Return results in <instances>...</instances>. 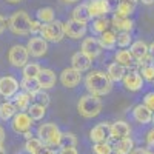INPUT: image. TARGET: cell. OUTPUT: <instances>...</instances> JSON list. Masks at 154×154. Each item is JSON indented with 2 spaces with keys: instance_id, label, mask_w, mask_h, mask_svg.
Here are the masks:
<instances>
[{
  "instance_id": "1",
  "label": "cell",
  "mask_w": 154,
  "mask_h": 154,
  "mask_svg": "<svg viewBox=\"0 0 154 154\" xmlns=\"http://www.w3.org/2000/svg\"><path fill=\"white\" fill-rule=\"evenodd\" d=\"M85 86L88 89V94L102 97V96H106L111 93L112 80L103 71H91L85 79Z\"/></svg>"
},
{
  "instance_id": "2",
  "label": "cell",
  "mask_w": 154,
  "mask_h": 154,
  "mask_svg": "<svg viewBox=\"0 0 154 154\" xmlns=\"http://www.w3.org/2000/svg\"><path fill=\"white\" fill-rule=\"evenodd\" d=\"M102 106H103V103H102L100 97L93 96V94H85L77 102V111L85 119H93L96 116H99L102 111Z\"/></svg>"
},
{
  "instance_id": "3",
  "label": "cell",
  "mask_w": 154,
  "mask_h": 154,
  "mask_svg": "<svg viewBox=\"0 0 154 154\" xmlns=\"http://www.w3.org/2000/svg\"><path fill=\"white\" fill-rule=\"evenodd\" d=\"M62 131L56 123H42L37 128V137L42 140V143L48 148H56L59 146Z\"/></svg>"
},
{
  "instance_id": "4",
  "label": "cell",
  "mask_w": 154,
  "mask_h": 154,
  "mask_svg": "<svg viewBox=\"0 0 154 154\" xmlns=\"http://www.w3.org/2000/svg\"><path fill=\"white\" fill-rule=\"evenodd\" d=\"M8 28L17 35H26L29 34L31 19L25 11H17L8 19Z\"/></svg>"
},
{
  "instance_id": "5",
  "label": "cell",
  "mask_w": 154,
  "mask_h": 154,
  "mask_svg": "<svg viewBox=\"0 0 154 154\" xmlns=\"http://www.w3.org/2000/svg\"><path fill=\"white\" fill-rule=\"evenodd\" d=\"M65 32H63V22L60 20H54L51 23H45L42 25V31H40V37L46 42H53V43H59Z\"/></svg>"
},
{
  "instance_id": "6",
  "label": "cell",
  "mask_w": 154,
  "mask_h": 154,
  "mask_svg": "<svg viewBox=\"0 0 154 154\" xmlns=\"http://www.w3.org/2000/svg\"><path fill=\"white\" fill-rule=\"evenodd\" d=\"M28 59H29V53H28L26 46H23V45H14L8 53L9 63L16 68H23L28 63Z\"/></svg>"
},
{
  "instance_id": "7",
  "label": "cell",
  "mask_w": 154,
  "mask_h": 154,
  "mask_svg": "<svg viewBox=\"0 0 154 154\" xmlns=\"http://www.w3.org/2000/svg\"><path fill=\"white\" fill-rule=\"evenodd\" d=\"M89 139L94 143H108L111 139V125L108 122H100L89 131Z\"/></svg>"
},
{
  "instance_id": "8",
  "label": "cell",
  "mask_w": 154,
  "mask_h": 154,
  "mask_svg": "<svg viewBox=\"0 0 154 154\" xmlns=\"http://www.w3.org/2000/svg\"><path fill=\"white\" fill-rule=\"evenodd\" d=\"M20 83L14 79L12 75L0 77V96L5 99H11L19 93Z\"/></svg>"
},
{
  "instance_id": "9",
  "label": "cell",
  "mask_w": 154,
  "mask_h": 154,
  "mask_svg": "<svg viewBox=\"0 0 154 154\" xmlns=\"http://www.w3.org/2000/svg\"><path fill=\"white\" fill-rule=\"evenodd\" d=\"M32 119L28 116V112H17L14 116V119H12V130H14L16 133L19 134H25V133H28L31 131V128H32Z\"/></svg>"
},
{
  "instance_id": "10",
  "label": "cell",
  "mask_w": 154,
  "mask_h": 154,
  "mask_svg": "<svg viewBox=\"0 0 154 154\" xmlns=\"http://www.w3.org/2000/svg\"><path fill=\"white\" fill-rule=\"evenodd\" d=\"M63 32H65V35H68L69 38H74V40H77V38H80L86 34V25L85 23H79L75 20H66L65 23H63Z\"/></svg>"
},
{
  "instance_id": "11",
  "label": "cell",
  "mask_w": 154,
  "mask_h": 154,
  "mask_svg": "<svg viewBox=\"0 0 154 154\" xmlns=\"http://www.w3.org/2000/svg\"><path fill=\"white\" fill-rule=\"evenodd\" d=\"M26 49H28L29 56L42 57V56L46 54V51H48V42L43 40L42 37H31L28 40V43H26Z\"/></svg>"
},
{
  "instance_id": "12",
  "label": "cell",
  "mask_w": 154,
  "mask_h": 154,
  "mask_svg": "<svg viewBox=\"0 0 154 154\" xmlns=\"http://www.w3.org/2000/svg\"><path fill=\"white\" fill-rule=\"evenodd\" d=\"M82 80V72L75 71L74 68H65L60 72V82L65 88H74L80 83Z\"/></svg>"
},
{
  "instance_id": "13",
  "label": "cell",
  "mask_w": 154,
  "mask_h": 154,
  "mask_svg": "<svg viewBox=\"0 0 154 154\" xmlns=\"http://www.w3.org/2000/svg\"><path fill=\"white\" fill-rule=\"evenodd\" d=\"M80 51L83 54H86L88 57L91 59H96L100 56L102 53V46L99 43V38H94V37H86L83 38L82 42V46H80Z\"/></svg>"
},
{
  "instance_id": "14",
  "label": "cell",
  "mask_w": 154,
  "mask_h": 154,
  "mask_svg": "<svg viewBox=\"0 0 154 154\" xmlns=\"http://www.w3.org/2000/svg\"><path fill=\"white\" fill-rule=\"evenodd\" d=\"M122 82H123V85H125V88L128 89V91H139V89L143 88V77L137 71L126 72Z\"/></svg>"
},
{
  "instance_id": "15",
  "label": "cell",
  "mask_w": 154,
  "mask_h": 154,
  "mask_svg": "<svg viewBox=\"0 0 154 154\" xmlns=\"http://www.w3.org/2000/svg\"><path fill=\"white\" fill-rule=\"evenodd\" d=\"M93 65V59L88 57L86 54H83L82 51L79 53H74L72 57H71V68H74L75 71L79 72H83V71H88Z\"/></svg>"
},
{
  "instance_id": "16",
  "label": "cell",
  "mask_w": 154,
  "mask_h": 154,
  "mask_svg": "<svg viewBox=\"0 0 154 154\" xmlns=\"http://www.w3.org/2000/svg\"><path fill=\"white\" fill-rule=\"evenodd\" d=\"M114 59H116V62H117L119 65H122L125 69L128 68V69H131V71H136V66H139V63L134 60L133 54H131L128 49H119L117 53H116Z\"/></svg>"
},
{
  "instance_id": "17",
  "label": "cell",
  "mask_w": 154,
  "mask_h": 154,
  "mask_svg": "<svg viewBox=\"0 0 154 154\" xmlns=\"http://www.w3.org/2000/svg\"><path fill=\"white\" fill-rule=\"evenodd\" d=\"M130 53L133 54L134 60L140 65V63L149 56V46L143 40H136V42H133V45L130 48Z\"/></svg>"
},
{
  "instance_id": "18",
  "label": "cell",
  "mask_w": 154,
  "mask_h": 154,
  "mask_svg": "<svg viewBox=\"0 0 154 154\" xmlns=\"http://www.w3.org/2000/svg\"><path fill=\"white\" fill-rule=\"evenodd\" d=\"M130 134H131V126L125 120H117L111 123V139L120 140L125 137H130Z\"/></svg>"
},
{
  "instance_id": "19",
  "label": "cell",
  "mask_w": 154,
  "mask_h": 154,
  "mask_svg": "<svg viewBox=\"0 0 154 154\" xmlns=\"http://www.w3.org/2000/svg\"><path fill=\"white\" fill-rule=\"evenodd\" d=\"M56 80H57L56 72L53 69H48V68L40 69V72H38V75H37V82H38V85H40L42 89L53 88L56 85Z\"/></svg>"
},
{
  "instance_id": "20",
  "label": "cell",
  "mask_w": 154,
  "mask_h": 154,
  "mask_svg": "<svg viewBox=\"0 0 154 154\" xmlns=\"http://www.w3.org/2000/svg\"><path fill=\"white\" fill-rule=\"evenodd\" d=\"M88 9H89V14L91 17L100 19V17H105L109 9L105 3V0H89L88 2Z\"/></svg>"
},
{
  "instance_id": "21",
  "label": "cell",
  "mask_w": 154,
  "mask_h": 154,
  "mask_svg": "<svg viewBox=\"0 0 154 154\" xmlns=\"http://www.w3.org/2000/svg\"><path fill=\"white\" fill-rule=\"evenodd\" d=\"M133 117H134L136 122L142 123V125H146L152 120V111H149L143 103H140V105H136L133 108Z\"/></svg>"
},
{
  "instance_id": "22",
  "label": "cell",
  "mask_w": 154,
  "mask_h": 154,
  "mask_svg": "<svg viewBox=\"0 0 154 154\" xmlns=\"http://www.w3.org/2000/svg\"><path fill=\"white\" fill-rule=\"evenodd\" d=\"M111 25L114 29H117L119 32H130L133 29V20L130 17H119V16H112Z\"/></svg>"
},
{
  "instance_id": "23",
  "label": "cell",
  "mask_w": 154,
  "mask_h": 154,
  "mask_svg": "<svg viewBox=\"0 0 154 154\" xmlns=\"http://www.w3.org/2000/svg\"><path fill=\"white\" fill-rule=\"evenodd\" d=\"M72 20L79 22V23H88L91 20V14H89V9H88V3H80L77 5L72 9Z\"/></svg>"
},
{
  "instance_id": "24",
  "label": "cell",
  "mask_w": 154,
  "mask_h": 154,
  "mask_svg": "<svg viewBox=\"0 0 154 154\" xmlns=\"http://www.w3.org/2000/svg\"><path fill=\"white\" fill-rule=\"evenodd\" d=\"M17 114V108L14 105V102H9V100H5L2 102V105H0V120H11L14 119V116Z\"/></svg>"
},
{
  "instance_id": "25",
  "label": "cell",
  "mask_w": 154,
  "mask_h": 154,
  "mask_svg": "<svg viewBox=\"0 0 154 154\" xmlns=\"http://www.w3.org/2000/svg\"><path fill=\"white\" fill-rule=\"evenodd\" d=\"M99 43L102 49H114V46L117 45V34L114 31H105L103 34H100Z\"/></svg>"
},
{
  "instance_id": "26",
  "label": "cell",
  "mask_w": 154,
  "mask_h": 154,
  "mask_svg": "<svg viewBox=\"0 0 154 154\" xmlns=\"http://www.w3.org/2000/svg\"><path fill=\"white\" fill-rule=\"evenodd\" d=\"M106 74L109 75V79L112 82H120V80H123V77L126 74V69L122 65H119L117 62H112V63H109V65H108Z\"/></svg>"
},
{
  "instance_id": "27",
  "label": "cell",
  "mask_w": 154,
  "mask_h": 154,
  "mask_svg": "<svg viewBox=\"0 0 154 154\" xmlns=\"http://www.w3.org/2000/svg\"><path fill=\"white\" fill-rule=\"evenodd\" d=\"M31 96L28 94V93H25V91H22V93H17L16 96H14V105H16V108H17V111H20V112H25V111H28V108H29V105H31Z\"/></svg>"
},
{
  "instance_id": "28",
  "label": "cell",
  "mask_w": 154,
  "mask_h": 154,
  "mask_svg": "<svg viewBox=\"0 0 154 154\" xmlns=\"http://www.w3.org/2000/svg\"><path fill=\"white\" fill-rule=\"evenodd\" d=\"M112 148L119 154H130L134 149V142H133L131 137H125V139H120V140H116Z\"/></svg>"
},
{
  "instance_id": "29",
  "label": "cell",
  "mask_w": 154,
  "mask_h": 154,
  "mask_svg": "<svg viewBox=\"0 0 154 154\" xmlns=\"http://www.w3.org/2000/svg\"><path fill=\"white\" fill-rule=\"evenodd\" d=\"M133 12H134V3L126 2V0H120L119 6L116 8V11H114V16H119V17H130Z\"/></svg>"
},
{
  "instance_id": "30",
  "label": "cell",
  "mask_w": 154,
  "mask_h": 154,
  "mask_svg": "<svg viewBox=\"0 0 154 154\" xmlns=\"http://www.w3.org/2000/svg\"><path fill=\"white\" fill-rule=\"evenodd\" d=\"M20 88L23 89L25 93H28L31 97L37 93V91H40V85H38V82H37V79H23L22 82H20Z\"/></svg>"
},
{
  "instance_id": "31",
  "label": "cell",
  "mask_w": 154,
  "mask_h": 154,
  "mask_svg": "<svg viewBox=\"0 0 154 154\" xmlns=\"http://www.w3.org/2000/svg\"><path fill=\"white\" fill-rule=\"evenodd\" d=\"M26 112H28V116L32 120H42L45 117V114H46V108L42 106V105H38V103H32V105H29Z\"/></svg>"
},
{
  "instance_id": "32",
  "label": "cell",
  "mask_w": 154,
  "mask_h": 154,
  "mask_svg": "<svg viewBox=\"0 0 154 154\" xmlns=\"http://www.w3.org/2000/svg\"><path fill=\"white\" fill-rule=\"evenodd\" d=\"M37 20L40 22V23H51V22H54V9L53 8H40L37 11Z\"/></svg>"
},
{
  "instance_id": "33",
  "label": "cell",
  "mask_w": 154,
  "mask_h": 154,
  "mask_svg": "<svg viewBox=\"0 0 154 154\" xmlns=\"http://www.w3.org/2000/svg\"><path fill=\"white\" fill-rule=\"evenodd\" d=\"M43 146L45 145L42 143V140L38 137H32V139L26 140V143H25V149H26L29 154H38Z\"/></svg>"
},
{
  "instance_id": "34",
  "label": "cell",
  "mask_w": 154,
  "mask_h": 154,
  "mask_svg": "<svg viewBox=\"0 0 154 154\" xmlns=\"http://www.w3.org/2000/svg\"><path fill=\"white\" fill-rule=\"evenodd\" d=\"M77 145V137L74 133H62L60 136V142H59V146L60 148H68V146H75Z\"/></svg>"
},
{
  "instance_id": "35",
  "label": "cell",
  "mask_w": 154,
  "mask_h": 154,
  "mask_svg": "<svg viewBox=\"0 0 154 154\" xmlns=\"http://www.w3.org/2000/svg\"><path fill=\"white\" fill-rule=\"evenodd\" d=\"M40 66L37 63H26L23 66V79H37L38 72H40Z\"/></svg>"
},
{
  "instance_id": "36",
  "label": "cell",
  "mask_w": 154,
  "mask_h": 154,
  "mask_svg": "<svg viewBox=\"0 0 154 154\" xmlns=\"http://www.w3.org/2000/svg\"><path fill=\"white\" fill-rule=\"evenodd\" d=\"M109 25H111V22H108L106 17L96 19V20L93 22V32H96V34H103L105 31H108Z\"/></svg>"
},
{
  "instance_id": "37",
  "label": "cell",
  "mask_w": 154,
  "mask_h": 154,
  "mask_svg": "<svg viewBox=\"0 0 154 154\" xmlns=\"http://www.w3.org/2000/svg\"><path fill=\"white\" fill-rule=\"evenodd\" d=\"M140 74H142L143 80L152 82L154 80V63H142L140 65Z\"/></svg>"
},
{
  "instance_id": "38",
  "label": "cell",
  "mask_w": 154,
  "mask_h": 154,
  "mask_svg": "<svg viewBox=\"0 0 154 154\" xmlns=\"http://www.w3.org/2000/svg\"><path fill=\"white\" fill-rule=\"evenodd\" d=\"M31 99L35 102V103L42 105V106H45V108L49 105V94H48V93H45V89H40V91H37Z\"/></svg>"
},
{
  "instance_id": "39",
  "label": "cell",
  "mask_w": 154,
  "mask_h": 154,
  "mask_svg": "<svg viewBox=\"0 0 154 154\" xmlns=\"http://www.w3.org/2000/svg\"><path fill=\"white\" fill-rule=\"evenodd\" d=\"M117 45L120 48H126L133 45V37L130 32H119L117 34Z\"/></svg>"
},
{
  "instance_id": "40",
  "label": "cell",
  "mask_w": 154,
  "mask_h": 154,
  "mask_svg": "<svg viewBox=\"0 0 154 154\" xmlns=\"http://www.w3.org/2000/svg\"><path fill=\"white\" fill-rule=\"evenodd\" d=\"M112 146L109 143H94L93 145V152L94 154H109Z\"/></svg>"
},
{
  "instance_id": "41",
  "label": "cell",
  "mask_w": 154,
  "mask_h": 154,
  "mask_svg": "<svg viewBox=\"0 0 154 154\" xmlns=\"http://www.w3.org/2000/svg\"><path fill=\"white\" fill-rule=\"evenodd\" d=\"M143 105H145L149 111H154V91L148 93V94L143 97Z\"/></svg>"
},
{
  "instance_id": "42",
  "label": "cell",
  "mask_w": 154,
  "mask_h": 154,
  "mask_svg": "<svg viewBox=\"0 0 154 154\" xmlns=\"http://www.w3.org/2000/svg\"><path fill=\"white\" fill-rule=\"evenodd\" d=\"M42 25H43V23H40L37 19H35V20H31L29 32H31V34H40V31H42Z\"/></svg>"
},
{
  "instance_id": "43",
  "label": "cell",
  "mask_w": 154,
  "mask_h": 154,
  "mask_svg": "<svg viewBox=\"0 0 154 154\" xmlns=\"http://www.w3.org/2000/svg\"><path fill=\"white\" fill-rule=\"evenodd\" d=\"M105 3H106V6H108V9H109V12L112 11H116V8L119 6V3H120V0H105Z\"/></svg>"
},
{
  "instance_id": "44",
  "label": "cell",
  "mask_w": 154,
  "mask_h": 154,
  "mask_svg": "<svg viewBox=\"0 0 154 154\" xmlns=\"http://www.w3.org/2000/svg\"><path fill=\"white\" fill-rule=\"evenodd\" d=\"M57 154H79V151L75 146H68V148H60Z\"/></svg>"
},
{
  "instance_id": "45",
  "label": "cell",
  "mask_w": 154,
  "mask_h": 154,
  "mask_svg": "<svg viewBox=\"0 0 154 154\" xmlns=\"http://www.w3.org/2000/svg\"><path fill=\"white\" fill-rule=\"evenodd\" d=\"M146 143H148V146L154 148V128H151V130L148 131V134H146Z\"/></svg>"
},
{
  "instance_id": "46",
  "label": "cell",
  "mask_w": 154,
  "mask_h": 154,
  "mask_svg": "<svg viewBox=\"0 0 154 154\" xmlns=\"http://www.w3.org/2000/svg\"><path fill=\"white\" fill-rule=\"evenodd\" d=\"M6 26H8V20H6L3 16H0V34L6 29Z\"/></svg>"
},
{
  "instance_id": "47",
  "label": "cell",
  "mask_w": 154,
  "mask_h": 154,
  "mask_svg": "<svg viewBox=\"0 0 154 154\" xmlns=\"http://www.w3.org/2000/svg\"><path fill=\"white\" fill-rule=\"evenodd\" d=\"M130 154H149V151L145 149V148H134Z\"/></svg>"
},
{
  "instance_id": "48",
  "label": "cell",
  "mask_w": 154,
  "mask_h": 154,
  "mask_svg": "<svg viewBox=\"0 0 154 154\" xmlns=\"http://www.w3.org/2000/svg\"><path fill=\"white\" fill-rule=\"evenodd\" d=\"M38 154H57L53 148H48V146H43L42 149H40V152H38Z\"/></svg>"
},
{
  "instance_id": "49",
  "label": "cell",
  "mask_w": 154,
  "mask_h": 154,
  "mask_svg": "<svg viewBox=\"0 0 154 154\" xmlns=\"http://www.w3.org/2000/svg\"><path fill=\"white\" fill-rule=\"evenodd\" d=\"M3 142H5V130L0 126V146H3Z\"/></svg>"
},
{
  "instance_id": "50",
  "label": "cell",
  "mask_w": 154,
  "mask_h": 154,
  "mask_svg": "<svg viewBox=\"0 0 154 154\" xmlns=\"http://www.w3.org/2000/svg\"><path fill=\"white\" fill-rule=\"evenodd\" d=\"M149 46V56L152 57V60H154V42L151 43V45H148Z\"/></svg>"
},
{
  "instance_id": "51",
  "label": "cell",
  "mask_w": 154,
  "mask_h": 154,
  "mask_svg": "<svg viewBox=\"0 0 154 154\" xmlns=\"http://www.w3.org/2000/svg\"><path fill=\"white\" fill-rule=\"evenodd\" d=\"M62 3H65V5H69V3H75V2H79V0H60Z\"/></svg>"
},
{
  "instance_id": "52",
  "label": "cell",
  "mask_w": 154,
  "mask_h": 154,
  "mask_svg": "<svg viewBox=\"0 0 154 154\" xmlns=\"http://www.w3.org/2000/svg\"><path fill=\"white\" fill-rule=\"evenodd\" d=\"M23 137L26 139V140H29V139H32V134H31V131H28V133H25L23 134Z\"/></svg>"
},
{
  "instance_id": "53",
  "label": "cell",
  "mask_w": 154,
  "mask_h": 154,
  "mask_svg": "<svg viewBox=\"0 0 154 154\" xmlns=\"http://www.w3.org/2000/svg\"><path fill=\"white\" fill-rule=\"evenodd\" d=\"M142 3H145V5H152L154 3V0H140Z\"/></svg>"
},
{
  "instance_id": "54",
  "label": "cell",
  "mask_w": 154,
  "mask_h": 154,
  "mask_svg": "<svg viewBox=\"0 0 154 154\" xmlns=\"http://www.w3.org/2000/svg\"><path fill=\"white\" fill-rule=\"evenodd\" d=\"M6 2H9V3H19V2H22V0H6Z\"/></svg>"
},
{
  "instance_id": "55",
  "label": "cell",
  "mask_w": 154,
  "mask_h": 154,
  "mask_svg": "<svg viewBox=\"0 0 154 154\" xmlns=\"http://www.w3.org/2000/svg\"><path fill=\"white\" fill-rule=\"evenodd\" d=\"M17 154H29V152H28V151H26V149H23V151H19V152H17Z\"/></svg>"
},
{
  "instance_id": "56",
  "label": "cell",
  "mask_w": 154,
  "mask_h": 154,
  "mask_svg": "<svg viewBox=\"0 0 154 154\" xmlns=\"http://www.w3.org/2000/svg\"><path fill=\"white\" fill-rule=\"evenodd\" d=\"M0 154H6V152H5V148H3V146H0Z\"/></svg>"
},
{
  "instance_id": "57",
  "label": "cell",
  "mask_w": 154,
  "mask_h": 154,
  "mask_svg": "<svg viewBox=\"0 0 154 154\" xmlns=\"http://www.w3.org/2000/svg\"><path fill=\"white\" fill-rule=\"evenodd\" d=\"M109 154H119V152H117V151H116V149H114V148H112V149H111V152H109Z\"/></svg>"
},
{
  "instance_id": "58",
  "label": "cell",
  "mask_w": 154,
  "mask_h": 154,
  "mask_svg": "<svg viewBox=\"0 0 154 154\" xmlns=\"http://www.w3.org/2000/svg\"><path fill=\"white\" fill-rule=\"evenodd\" d=\"M126 2H131V3H136V2H139V0H126Z\"/></svg>"
},
{
  "instance_id": "59",
  "label": "cell",
  "mask_w": 154,
  "mask_h": 154,
  "mask_svg": "<svg viewBox=\"0 0 154 154\" xmlns=\"http://www.w3.org/2000/svg\"><path fill=\"white\" fill-rule=\"evenodd\" d=\"M152 83H154V80H152Z\"/></svg>"
}]
</instances>
